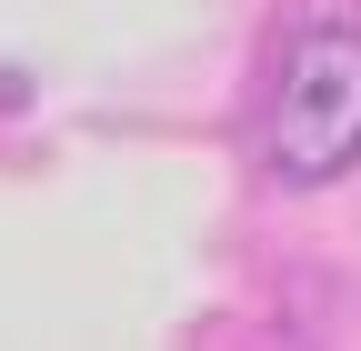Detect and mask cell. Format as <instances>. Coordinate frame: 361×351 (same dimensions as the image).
<instances>
[{"instance_id":"cell-1","label":"cell","mask_w":361,"mask_h":351,"mask_svg":"<svg viewBox=\"0 0 361 351\" xmlns=\"http://www.w3.org/2000/svg\"><path fill=\"white\" fill-rule=\"evenodd\" d=\"M261 151L291 191H322L361 161V30L322 20L281 51V80H271V111H261Z\"/></svg>"}]
</instances>
